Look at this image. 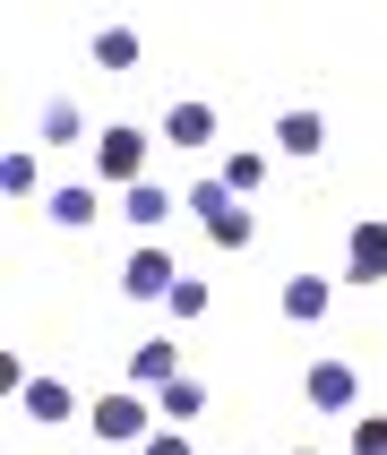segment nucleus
Segmentation results:
<instances>
[{
    "instance_id": "nucleus-1",
    "label": "nucleus",
    "mask_w": 387,
    "mask_h": 455,
    "mask_svg": "<svg viewBox=\"0 0 387 455\" xmlns=\"http://www.w3.org/2000/svg\"><path fill=\"white\" fill-rule=\"evenodd\" d=\"M95 164H103V180H129L138 189V172H147V129H103Z\"/></svg>"
},
{
    "instance_id": "nucleus-2",
    "label": "nucleus",
    "mask_w": 387,
    "mask_h": 455,
    "mask_svg": "<svg viewBox=\"0 0 387 455\" xmlns=\"http://www.w3.org/2000/svg\"><path fill=\"white\" fill-rule=\"evenodd\" d=\"M86 421H95V438H103V447H121V438H155L138 395H95V412H86Z\"/></svg>"
},
{
    "instance_id": "nucleus-3",
    "label": "nucleus",
    "mask_w": 387,
    "mask_h": 455,
    "mask_svg": "<svg viewBox=\"0 0 387 455\" xmlns=\"http://www.w3.org/2000/svg\"><path fill=\"white\" fill-rule=\"evenodd\" d=\"M173 258H164V250H138V258H129V267H121V292H129V301H173Z\"/></svg>"
},
{
    "instance_id": "nucleus-4",
    "label": "nucleus",
    "mask_w": 387,
    "mask_h": 455,
    "mask_svg": "<svg viewBox=\"0 0 387 455\" xmlns=\"http://www.w3.org/2000/svg\"><path fill=\"white\" fill-rule=\"evenodd\" d=\"M155 138H164V147H206V138H215V103H173V112H164V121H155Z\"/></svg>"
},
{
    "instance_id": "nucleus-5",
    "label": "nucleus",
    "mask_w": 387,
    "mask_h": 455,
    "mask_svg": "<svg viewBox=\"0 0 387 455\" xmlns=\"http://www.w3.org/2000/svg\"><path fill=\"white\" fill-rule=\"evenodd\" d=\"M18 404H26V421H44V430H60V421L77 412V395H69L60 379H18Z\"/></svg>"
},
{
    "instance_id": "nucleus-6",
    "label": "nucleus",
    "mask_w": 387,
    "mask_h": 455,
    "mask_svg": "<svg viewBox=\"0 0 387 455\" xmlns=\"http://www.w3.org/2000/svg\"><path fill=\"white\" fill-rule=\"evenodd\" d=\"M353 283H387V224H353V258H344Z\"/></svg>"
},
{
    "instance_id": "nucleus-7",
    "label": "nucleus",
    "mask_w": 387,
    "mask_h": 455,
    "mask_svg": "<svg viewBox=\"0 0 387 455\" xmlns=\"http://www.w3.org/2000/svg\"><path fill=\"white\" fill-rule=\"evenodd\" d=\"M327 301H335L327 275H293V283H284V318H293V327H318V318H327Z\"/></svg>"
},
{
    "instance_id": "nucleus-8",
    "label": "nucleus",
    "mask_w": 387,
    "mask_h": 455,
    "mask_svg": "<svg viewBox=\"0 0 387 455\" xmlns=\"http://www.w3.org/2000/svg\"><path fill=\"white\" fill-rule=\"evenodd\" d=\"M353 370H344V361H318V370H310V379H302V395H310V404H318V412H344V404H353Z\"/></svg>"
},
{
    "instance_id": "nucleus-9",
    "label": "nucleus",
    "mask_w": 387,
    "mask_h": 455,
    "mask_svg": "<svg viewBox=\"0 0 387 455\" xmlns=\"http://www.w3.org/2000/svg\"><path fill=\"white\" fill-rule=\"evenodd\" d=\"M276 147L302 155V164H318V155H327V121H318V112H284V121H276Z\"/></svg>"
},
{
    "instance_id": "nucleus-10",
    "label": "nucleus",
    "mask_w": 387,
    "mask_h": 455,
    "mask_svg": "<svg viewBox=\"0 0 387 455\" xmlns=\"http://www.w3.org/2000/svg\"><path fill=\"white\" fill-rule=\"evenodd\" d=\"M198 404H206L198 379H164V387H155V412H164L173 430H189V421H198Z\"/></svg>"
},
{
    "instance_id": "nucleus-11",
    "label": "nucleus",
    "mask_w": 387,
    "mask_h": 455,
    "mask_svg": "<svg viewBox=\"0 0 387 455\" xmlns=\"http://www.w3.org/2000/svg\"><path fill=\"white\" fill-rule=\"evenodd\" d=\"M215 172H224V189H232V198H250L258 180H267V155H258V147H232L224 164H215Z\"/></svg>"
},
{
    "instance_id": "nucleus-12",
    "label": "nucleus",
    "mask_w": 387,
    "mask_h": 455,
    "mask_svg": "<svg viewBox=\"0 0 387 455\" xmlns=\"http://www.w3.org/2000/svg\"><path fill=\"white\" fill-rule=\"evenodd\" d=\"M129 379H138V387L181 379V353H173V344H138V353H129Z\"/></svg>"
},
{
    "instance_id": "nucleus-13",
    "label": "nucleus",
    "mask_w": 387,
    "mask_h": 455,
    "mask_svg": "<svg viewBox=\"0 0 387 455\" xmlns=\"http://www.w3.org/2000/svg\"><path fill=\"white\" fill-rule=\"evenodd\" d=\"M206 232H215V250H258V215H250V206H224Z\"/></svg>"
},
{
    "instance_id": "nucleus-14",
    "label": "nucleus",
    "mask_w": 387,
    "mask_h": 455,
    "mask_svg": "<svg viewBox=\"0 0 387 455\" xmlns=\"http://www.w3.org/2000/svg\"><path fill=\"white\" fill-rule=\"evenodd\" d=\"M52 224L86 232V224H95V189H52Z\"/></svg>"
},
{
    "instance_id": "nucleus-15",
    "label": "nucleus",
    "mask_w": 387,
    "mask_h": 455,
    "mask_svg": "<svg viewBox=\"0 0 387 455\" xmlns=\"http://www.w3.org/2000/svg\"><path fill=\"white\" fill-rule=\"evenodd\" d=\"M86 52H95V69H129V60H138V35H129V26H103Z\"/></svg>"
},
{
    "instance_id": "nucleus-16",
    "label": "nucleus",
    "mask_w": 387,
    "mask_h": 455,
    "mask_svg": "<svg viewBox=\"0 0 387 455\" xmlns=\"http://www.w3.org/2000/svg\"><path fill=\"white\" fill-rule=\"evenodd\" d=\"M129 224H164V215H173V189H155V180H138V189H129Z\"/></svg>"
},
{
    "instance_id": "nucleus-17",
    "label": "nucleus",
    "mask_w": 387,
    "mask_h": 455,
    "mask_svg": "<svg viewBox=\"0 0 387 455\" xmlns=\"http://www.w3.org/2000/svg\"><path fill=\"white\" fill-rule=\"evenodd\" d=\"M224 206H241V198L224 189V172H215V180H189V215H206V224H215Z\"/></svg>"
},
{
    "instance_id": "nucleus-18",
    "label": "nucleus",
    "mask_w": 387,
    "mask_h": 455,
    "mask_svg": "<svg viewBox=\"0 0 387 455\" xmlns=\"http://www.w3.org/2000/svg\"><path fill=\"white\" fill-rule=\"evenodd\" d=\"M77 129H86V121H77V103H69V95H52V103H44V138H52V147H69Z\"/></svg>"
},
{
    "instance_id": "nucleus-19",
    "label": "nucleus",
    "mask_w": 387,
    "mask_h": 455,
    "mask_svg": "<svg viewBox=\"0 0 387 455\" xmlns=\"http://www.w3.org/2000/svg\"><path fill=\"white\" fill-rule=\"evenodd\" d=\"M0 189L9 198H35V155H0Z\"/></svg>"
},
{
    "instance_id": "nucleus-20",
    "label": "nucleus",
    "mask_w": 387,
    "mask_h": 455,
    "mask_svg": "<svg viewBox=\"0 0 387 455\" xmlns=\"http://www.w3.org/2000/svg\"><path fill=\"white\" fill-rule=\"evenodd\" d=\"M164 309H173V318H198V309H206V283H198V275H181V283H173V301H164Z\"/></svg>"
},
{
    "instance_id": "nucleus-21",
    "label": "nucleus",
    "mask_w": 387,
    "mask_h": 455,
    "mask_svg": "<svg viewBox=\"0 0 387 455\" xmlns=\"http://www.w3.org/2000/svg\"><path fill=\"white\" fill-rule=\"evenodd\" d=\"M353 455H387V421H353Z\"/></svg>"
},
{
    "instance_id": "nucleus-22",
    "label": "nucleus",
    "mask_w": 387,
    "mask_h": 455,
    "mask_svg": "<svg viewBox=\"0 0 387 455\" xmlns=\"http://www.w3.org/2000/svg\"><path fill=\"white\" fill-rule=\"evenodd\" d=\"M147 455H198V447H189V430H155V438H147Z\"/></svg>"
}]
</instances>
